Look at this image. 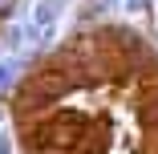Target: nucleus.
<instances>
[{"instance_id": "obj_3", "label": "nucleus", "mask_w": 158, "mask_h": 154, "mask_svg": "<svg viewBox=\"0 0 158 154\" xmlns=\"http://www.w3.org/2000/svg\"><path fill=\"white\" fill-rule=\"evenodd\" d=\"M0 154H12V138L8 134H0Z\"/></svg>"}, {"instance_id": "obj_1", "label": "nucleus", "mask_w": 158, "mask_h": 154, "mask_svg": "<svg viewBox=\"0 0 158 154\" xmlns=\"http://www.w3.org/2000/svg\"><path fill=\"white\" fill-rule=\"evenodd\" d=\"M57 16H61V0H37V4H33V24L45 28V41H53Z\"/></svg>"}, {"instance_id": "obj_2", "label": "nucleus", "mask_w": 158, "mask_h": 154, "mask_svg": "<svg viewBox=\"0 0 158 154\" xmlns=\"http://www.w3.org/2000/svg\"><path fill=\"white\" fill-rule=\"evenodd\" d=\"M12 81V61H0V89Z\"/></svg>"}, {"instance_id": "obj_4", "label": "nucleus", "mask_w": 158, "mask_h": 154, "mask_svg": "<svg viewBox=\"0 0 158 154\" xmlns=\"http://www.w3.org/2000/svg\"><path fill=\"white\" fill-rule=\"evenodd\" d=\"M126 4H130V8H142V4H146V0H126Z\"/></svg>"}]
</instances>
